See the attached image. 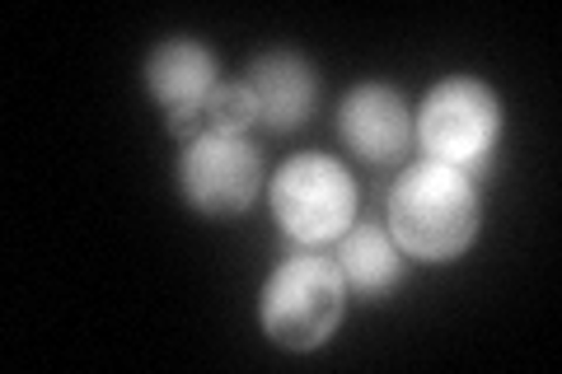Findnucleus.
Segmentation results:
<instances>
[{
    "instance_id": "10",
    "label": "nucleus",
    "mask_w": 562,
    "mask_h": 374,
    "mask_svg": "<svg viewBox=\"0 0 562 374\" xmlns=\"http://www.w3.org/2000/svg\"><path fill=\"white\" fill-rule=\"evenodd\" d=\"M258 122V103L249 94L244 80H221L216 94L206 99L202 122H198V136H244Z\"/></svg>"
},
{
    "instance_id": "5",
    "label": "nucleus",
    "mask_w": 562,
    "mask_h": 374,
    "mask_svg": "<svg viewBox=\"0 0 562 374\" xmlns=\"http://www.w3.org/2000/svg\"><path fill=\"white\" fill-rule=\"evenodd\" d=\"M262 188V150L249 136H192L179 155V192L211 220L244 216Z\"/></svg>"
},
{
    "instance_id": "4",
    "label": "nucleus",
    "mask_w": 562,
    "mask_h": 374,
    "mask_svg": "<svg viewBox=\"0 0 562 374\" xmlns=\"http://www.w3.org/2000/svg\"><path fill=\"white\" fill-rule=\"evenodd\" d=\"M272 216L291 243L324 253L357 225V178L328 155H295L272 178Z\"/></svg>"
},
{
    "instance_id": "9",
    "label": "nucleus",
    "mask_w": 562,
    "mask_h": 374,
    "mask_svg": "<svg viewBox=\"0 0 562 374\" xmlns=\"http://www.w3.org/2000/svg\"><path fill=\"white\" fill-rule=\"evenodd\" d=\"M333 262L342 272L347 295H357V299H384L390 291L403 286V248L394 243V235L384 225H351L338 239Z\"/></svg>"
},
{
    "instance_id": "7",
    "label": "nucleus",
    "mask_w": 562,
    "mask_h": 374,
    "mask_svg": "<svg viewBox=\"0 0 562 374\" xmlns=\"http://www.w3.org/2000/svg\"><path fill=\"white\" fill-rule=\"evenodd\" d=\"M338 136L357 159H366L375 169H390L413 146V113L398 89L357 84L338 103Z\"/></svg>"
},
{
    "instance_id": "2",
    "label": "nucleus",
    "mask_w": 562,
    "mask_h": 374,
    "mask_svg": "<svg viewBox=\"0 0 562 374\" xmlns=\"http://www.w3.org/2000/svg\"><path fill=\"white\" fill-rule=\"evenodd\" d=\"M413 140L422 146V159L450 165L479 183L502 140V103L483 80L450 76L427 89L422 109L413 113Z\"/></svg>"
},
{
    "instance_id": "3",
    "label": "nucleus",
    "mask_w": 562,
    "mask_h": 374,
    "mask_svg": "<svg viewBox=\"0 0 562 374\" xmlns=\"http://www.w3.org/2000/svg\"><path fill=\"white\" fill-rule=\"evenodd\" d=\"M342 309H347V286H342L338 262L314 253V248L281 262L258 299L262 332L286 351L324 347L328 337L338 332Z\"/></svg>"
},
{
    "instance_id": "8",
    "label": "nucleus",
    "mask_w": 562,
    "mask_h": 374,
    "mask_svg": "<svg viewBox=\"0 0 562 374\" xmlns=\"http://www.w3.org/2000/svg\"><path fill=\"white\" fill-rule=\"evenodd\" d=\"M244 84H249L258 103V122L268 132H301L314 103H319V76L295 52H262L249 66Z\"/></svg>"
},
{
    "instance_id": "1",
    "label": "nucleus",
    "mask_w": 562,
    "mask_h": 374,
    "mask_svg": "<svg viewBox=\"0 0 562 374\" xmlns=\"http://www.w3.org/2000/svg\"><path fill=\"white\" fill-rule=\"evenodd\" d=\"M390 235L408 258L417 262H450L473 248L479 239V183L460 169L417 159L398 173L390 192Z\"/></svg>"
},
{
    "instance_id": "6",
    "label": "nucleus",
    "mask_w": 562,
    "mask_h": 374,
    "mask_svg": "<svg viewBox=\"0 0 562 374\" xmlns=\"http://www.w3.org/2000/svg\"><path fill=\"white\" fill-rule=\"evenodd\" d=\"M221 84V70H216V57L192 43V38H165L150 47L146 57V89L150 99L165 109V127L173 132L188 146L198 136V122H202V109L206 99L216 94Z\"/></svg>"
}]
</instances>
